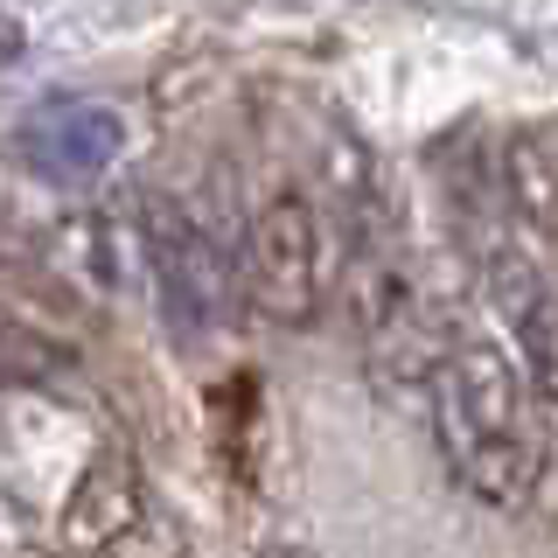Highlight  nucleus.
Segmentation results:
<instances>
[{"mask_svg":"<svg viewBox=\"0 0 558 558\" xmlns=\"http://www.w3.org/2000/svg\"><path fill=\"white\" fill-rule=\"evenodd\" d=\"M49 377H70V349L0 314V384H49Z\"/></svg>","mask_w":558,"mask_h":558,"instance_id":"1a4fd4ad","label":"nucleus"},{"mask_svg":"<svg viewBox=\"0 0 558 558\" xmlns=\"http://www.w3.org/2000/svg\"><path fill=\"white\" fill-rule=\"evenodd\" d=\"M140 252H147V272H154V293L161 307L174 314L182 328H209L231 301L238 272L223 266V252L209 244L203 217L174 196H140Z\"/></svg>","mask_w":558,"mask_h":558,"instance_id":"7ed1b4c3","label":"nucleus"},{"mask_svg":"<svg viewBox=\"0 0 558 558\" xmlns=\"http://www.w3.org/2000/svg\"><path fill=\"white\" fill-rule=\"evenodd\" d=\"M22 154L49 182H92L126 154V119L112 105H49V112L28 119Z\"/></svg>","mask_w":558,"mask_h":558,"instance_id":"423d86ee","label":"nucleus"},{"mask_svg":"<svg viewBox=\"0 0 558 558\" xmlns=\"http://www.w3.org/2000/svg\"><path fill=\"white\" fill-rule=\"evenodd\" d=\"M426 418L447 475L475 502H496V510L531 502L537 475H545V433L531 426V398L496 342L447 336V349L426 371Z\"/></svg>","mask_w":558,"mask_h":558,"instance_id":"f257e3e1","label":"nucleus"},{"mask_svg":"<svg viewBox=\"0 0 558 558\" xmlns=\"http://www.w3.org/2000/svg\"><path fill=\"white\" fill-rule=\"evenodd\" d=\"M147 510V482H140V461L126 447H98L92 461H84L77 488H70L63 517H57V537L63 551H112L119 537L133 531V517Z\"/></svg>","mask_w":558,"mask_h":558,"instance_id":"39448f33","label":"nucleus"},{"mask_svg":"<svg viewBox=\"0 0 558 558\" xmlns=\"http://www.w3.org/2000/svg\"><path fill=\"white\" fill-rule=\"evenodd\" d=\"M336 279V252H328V223L307 196H272L244 231L238 287L266 322L307 328L322 314V293Z\"/></svg>","mask_w":558,"mask_h":558,"instance_id":"f03ea898","label":"nucleus"},{"mask_svg":"<svg viewBox=\"0 0 558 558\" xmlns=\"http://www.w3.org/2000/svg\"><path fill=\"white\" fill-rule=\"evenodd\" d=\"M545 244H551V266H558V217L545 223Z\"/></svg>","mask_w":558,"mask_h":558,"instance_id":"9d476101","label":"nucleus"},{"mask_svg":"<svg viewBox=\"0 0 558 558\" xmlns=\"http://www.w3.org/2000/svg\"><path fill=\"white\" fill-rule=\"evenodd\" d=\"M349 322H356L363 356H371L384 377H418L426 384L433 356L447 349V328L433 322L418 279L398 266V258H363V266L349 272Z\"/></svg>","mask_w":558,"mask_h":558,"instance_id":"20e7f679","label":"nucleus"},{"mask_svg":"<svg viewBox=\"0 0 558 558\" xmlns=\"http://www.w3.org/2000/svg\"><path fill=\"white\" fill-rule=\"evenodd\" d=\"M502 189H510L517 217L537 223V231L558 217V119H545V126H523L510 140V154H502Z\"/></svg>","mask_w":558,"mask_h":558,"instance_id":"6e6552de","label":"nucleus"},{"mask_svg":"<svg viewBox=\"0 0 558 558\" xmlns=\"http://www.w3.org/2000/svg\"><path fill=\"white\" fill-rule=\"evenodd\" d=\"M488 279H496V307L510 314V328L523 342L531 384L558 405V279H545L531 258H517V252H502L496 266H488Z\"/></svg>","mask_w":558,"mask_h":558,"instance_id":"0eeeda50","label":"nucleus"}]
</instances>
